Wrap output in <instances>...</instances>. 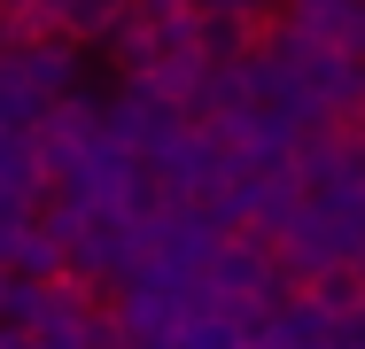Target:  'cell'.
Instances as JSON below:
<instances>
[]
</instances>
